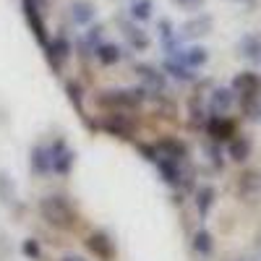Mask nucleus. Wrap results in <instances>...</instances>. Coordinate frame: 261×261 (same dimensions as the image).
I'll list each match as a JSON object with an SVG mask.
<instances>
[{
    "label": "nucleus",
    "instance_id": "nucleus-1",
    "mask_svg": "<svg viewBox=\"0 0 261 261\" xmlns=\"http://www.w3.org/2000/svg\"><path fill=\"white\" fill-rule=\"evenodd\" d=\"M39 214H42V220L55 230H73L76 222H79V212H76L73 201L68 196H60V193L45 196V199L39 201Z\"/></svg>",
    "mask_w": 261,
    "mask_h": 261
},
{
    "label": "nucleus",
    "instance_id": "nucleus-2",
    "mask_svg": "<svg viewBox=\"0 0 261 261\" xmlns=\"http://www.w3.org/2000/svg\"><path fill=\"white\" fill-rule=\"evenodd\" d=\"M144 89H107L97 94V105L107 107V110H130L134 113L136 107L144 102Z\"/></svg>",
    "mask_w": 261,
    "mask_h": 261
},
{
    "label": "nucleus",
    "instance_id": "nucleus-3",
    "mask_svg": "<svg viewBox=\"0 0 261 261\" xmlns=\"http://www.w3.org/2000/svg\"><path fill=\"white\" fill-rule=\"evenodd\" d=\"M102 128L115 139H134L136 136V118L130 115V110H110V115H102Z\"/></svg>",
    "mask_w": 261,
    "mask_h": 261
},
{
    "label": "nucleus",
    "instance_id": "nucleus-4",
    "mask_svg": "<svg viewBox=\"0 0 261 261\" xmlns=\"http://www.w3.org/2000/svg\"><path fill=\"white\" fill-rule=\"evenodd\" d=\"M84 246H86V251H89L94 258H99V261H115V256H118L115 241L105 230L89 232V235H86V241H84Z\"/></svg>",
    "mask_w": 261,
    "mask_h": 261
},
{
    "label": "nucleus",
    "instance_id": "nucleus-5",
    "mask_svg": "<svg viewBox=\"0 0 261 261\" xmlns=\"http://www.w3.org/2000/svg\"><path fill=\"white\" fill-rule=\"evenodd\" d=\"M136 73H139V79H141L144 94H154V97L165 94V89H167V76H165V71L154 68V65L141 63V65H136Z\"/></svg>",
    "mask_w": 261,
    "mask_h": 261
},
{
    "label": "nucleus",
    "instance_id": "nucleus-6",
    "mask_svg": "<svg viewBox=\"0 0 261 261\" xmlns=\"http://www.w3.org/2000/svg\"><path fill=\"white\" fill-rule=\"evenodd\" d=\"M50 149H53V172L55 175H68L76 165V151L71 149V144L65 139H55Z\"/></svg>",
    "mask_w": 261,
    "mask_h": 261
},
{
    "label": "nucleus",
    "instance_id": "nucleus-7",
    "mask_svg": "<svg viewBox=\"0 0 261 261\" xmlns=\"http://www.w3.org/2000/svg\"><path fill=\"white\" fill-rule=\"evenodd\" d=\"M238 94L230 89V86H217V89L209 94V102H206V110L209 115H227L230 107L235 105Z\"/></svg>",
    "mask_w": 261,
    "mask_h": 261
},
{
    "label": "nucleus",
    "instance_id": "nucleus-8",
    "mask_svg": "<svg viewBox=\"0 0 261 261\" xmlns=\"http://www.w3.org/2000/svg\"><path fill=\"white\" fill-rule=\"evenodd\" d=\"M230 89L241 97V102H246V99H251V97H256L261 92V79L256 73H251V71H243V73H238L232 79Z\"/></svg>",
    "mask_w": 261,
    "mask_h": 261
},
{
    "label": "nucleus",
    "instance_id": "nucleus-9",
    "mask_svg": "<svg viewBox=\"0 0 261 261\" xmlns=\"http://www.w3.org/2000/svg\"><path fill=\"white\" fill-rule=\"evenodd\" d=\"M29 160H32V172L34 175L45 178V175L53 172V149H50V144H34Z\"/></svg>",
    "mask_w": 261,
    "mask_h": 261
},
{
    "label": "nucleus",
    "instance_id": "nucleus-10",
    "mask_svg": "<svg viewBox=\"0 0 261 261\" xmlns=\"http://www.w3.org/2000/svg\"><path fill=\"white\" fill-rule=\"evenodd\" d=\"M45 50H47L50 65H53V68H60V65L71 58V42L65 39L63 34H58V37H53V39L45 42Z\"/></svg>",
    "mask_w": 261,
    "mask_h": 261
},
{
    "label": "nucleus",
    "instance_id": "nucleus-11",
    "mask_svg": "<svg viewBox=\"0 0 261 261\" xmlns=\"http://www.w3.org/2000/svg\"><path fill=\"white\" fill-rule=\"evenodd\" d=\"M206 130L214 141H230L235 136V123L227 115H209L206 118Z\"/></svg>",
    "mask_w": 261,
    "mask_h": 261
},
{
    "label": "nucleus",
    "instance_id": "nucleus-12",
    "mask_svg": "<svg viewBox=\"0 0 261 261\" xmlns=\"http://www.w3.org/2000/svg\"><path fill=\"white\" fill-rule=\"evenodd\" d=\"M183 65H188V68H193V71H199V68H204L206 65V60H209V50L206 47H201V45H191V47H180L178 53H172Z\"/></svg>",
    "mask_w": 261,
    "mask_h": 261
},
{
    "label": "nucleus",
    "instance_id": "nucleus-13",
    "mask_svg": "<svg viewBox=\"0 0 261 261\" xmlns=\"http://www.w3.org/2000/svg\"><path fill=\"white\" fill-rule=\"evenodd\" d=\"M209 32H212V16L201 13V16H193L191 21H186L183 29H180V37L183 39H199Z\"/></svg>",
    "mask_w": 261,
    "mask_h": 261
},
{
    "label": "nucleus",
    "instance_id": "nucleus-14",
    "mask_svg": "<svg viewBox=\"0 0 261 261\" xmlns=\"http://www.w3.org/2000/svg\"><path fill=\"white\" fill-rule=\"evenodd\" d=\"M191 248H193L196 256L209 258L214 253V238H212V232L204 230V227H199V230L193 232V238H191Z\"/></svg>",
    "mask_w": 261,
    "mask_h": 261
},
{
    "label": "nucleus",
    "instance_id": "nucleus-15",
    "mask_svg": "<svg viewBox=\"0 0 261 261\" xmlns=\"http://www.w3.org/2000/svg\"><path fill=\"white\" fill-rule=\"evenodd\" d=\"M238 53H241V58H246L251 63H258L261 60V34L241 37V42H238Z\"/></svg>",
    "mask_w": 261,
    "mask_h": 261
},
{
    "label": "nucleus",
    "instance_id": "nucleus-16",
    "mask_svg": "<svg viewBox=\"0 0 261 261\" xmlns=\"http://www.w3.org/2000/svg\"><path fill=\"white\" fill-rule=\"evenodd\" d=\"M162 71H165V76H172V79H178V81H196L193 68L183 65L175 55H167V60H165V65H162Z\"/></svg>",
    "mask_w": 261,
    "mask_h": 261
},
{
    "label": "nucleus",
    "instance_id": "nucleus-17",
    "mask_svg": "<svg viewBox=\"0 0 261 261\" xmlns=\"http://www.w3.org/2000/svg\"><path fill=\"white\" fill-rule=\"evenodd\" d=\"M123 37L128 39V45L134 47L136 53H144L146 47H149V34L144 32V29H139V27H134V24H125L123 21Z\"/></svg>",
    "mask_w": 261,
    "mask_h": 261
},
{
    "label": "nucleus",
    "instance_id": "nucleus-18",
    "mask_svg": "<svg viewBox=\"0 0 261 261\" xmlns=\"http://www.w3.org/2000/svg\"><path fill=\"white\" fill-rule=\"evenodd\" d=\"M94 16H97V11H94V6L89 3V0H76V3L71 6V18L79 27H89L94 21Z\"/></svg>",
    "mask_w": 261,
    "mask_h": 261
},
{
    "label": "nucleus",
    "instance_id": "nucleus-19",
    "mask_svg": "<svg viewBox=\"0 0 261 261\" xmlns=\"http://www.w3.org/2000/svg\"><path fill=\"white\" fill-rule=\"evenodd\" d=\"M227 154H230V160L232 162H246L248 157H251V141L246 139V136H232L230 139V144H227Z\"/></svg>",
    "mask_w": 261,
    "mask_h": 261
},
{
    "label": "nucleus",
    "instance_id": "nucleus-20",
    "mask_svg": "<svg viewBox=\"0 0 261 261\" xmlns=\"http://www.w3.org/2000/svg\"><path fill=\"white\" fill-rule=\"evenodd\" d=\"M94 58H97L102 65H115V63H120L123 50H120L118 45H113V42H99V47L94 50Z\"/></svg>",
    "mask_w": 261,
    "mask_h": 261
},
{
    "label": "nucleus",
    "instance_id": "nucleus-21",
    "mask_svg": "<svg viewBox=\"0 0 261 261\" xmlns=\"http://www.w3.org/2000/svg\"><path fill=\"white\" fill-rule=\"evenodd\" d=\"M99 42H102V27H92L89 32H86L81 39H79V50L81 55H94V50L99 47Z\"/></svg>",
    "mask_w": 261,
    "mask_h": 261
},
{
    "label": "nucleus",
    "instance_id": "nucleus-22",
    "mask_svg": "<svg viewBox=\"0 0 261 261\" xmlns=\"http://www.w3.org/2000/svg\"><path fill=\"white\" fill-rule=\"evenodd\" d=\"M128 13L136 21H149L151 16H154V3H151V0H130Z\"/></svg>",
    "mask_w": 261,
    "mask_h": 261
},
{
    "label": "nucleus",
    "instance_id": "nucleus-23",
    "mask_svg": "<svg viewBox=\"0 0 261 261\" xmlns=\"http://www.w3.org/2000/svg\"><path fill=\"white\" fill-rule=\"evenodd\" d=\"M214 188L212 186H201L199 191H196V209H199V217H206L209 209L214 206Z\"/></svg>",
    "mask_w": 261,
    "mask_h": 261
},
{
    "label": "nucleus",
    "instance_id": "nucleus-24",
    "mask_svg": "<svg viewBox=\"0 0 261 261\" xmlns=\"http://www.w3.org/2000/svg\"><path fill=\"white\" fill-rule=\"evenodd\" d=\"M0 201L3 204H16V183L3 170H0Z\"/></svg>",
    "mask_w": 261,
    "mask_h": 261
},
{
    "label": "nucleus",
    "instance_id": "nucleus-25",
    "mask_svg": "<svg viewBox=\"0 0 261 261\" xmlns=\"http://www.w3.org/2000/svg\"><path fill=\"white\" fill-rule=\"evenodd\" d=\"M65 92H68V97H71V102L79 107V110H81V86L76 84V81H68V84H65Z\"/></svg>",
    "mask_w": 261,
    "mask_h": 261
},
{
    "label": "nucleus",
    "instance_id": "nucleus-26",
    "mask_svg": "<svg viewBox=\"0 0 261 261\" xmlns=\"http://www.w3.org/2000/svg\"><path fill=\"white\" fill-rule=\"evenodd\" d=\"M21 251H24L29 258H39V246H37V241H34V238H29V241H24V246H21Z\"/></svg>",
    "mask_w": 261,
    "mask_h": 261
},
{
    "label": "nucleus",
    "instance_id": "nucleus-27",
    "mask_svg": "<svg viewBox=\"0 0 261 261\" xmlns=\"http://www.w3.org/2000/svg\"><path fill=\"white\" fill-rule=\"evenodd\" d=\"M175 6H180V8H186V11H196V8H201L206 0H172Z\"/></svg>",
    "mask_w": 261,
    "mask_h": 261
},
{
    "label": "nucleus",
    "instance_id": "nucleus-28",
    "mask_svg": "<svg viewBox=\"0 0 261 261\" xmlns=\"http://www.w3.org/2000/svg\"><path fill=\"white\" fill-rule=\"evenodd\" d=\"M209 160H212L217 167H222V157H220V149H217V146H209Z\"/></svg>",
    "mask_w": 261,
    "mask_h": 261
},
{
    "label": "nucleus",
    "instance_id": "nucleus-29",
    "mask_svg": "<svg viewBox=\"0 0 261 261\" xmlns=\"http://www.w3.org/2000/svg\"><path fill=\"white\" fill-rule=\"evenodd\" d=\"M60 261H86V256H79V253H68V256H63Z\"/></svg>",
    "mask_w": 261,
    "mask_h": 261
}]
</instances>
